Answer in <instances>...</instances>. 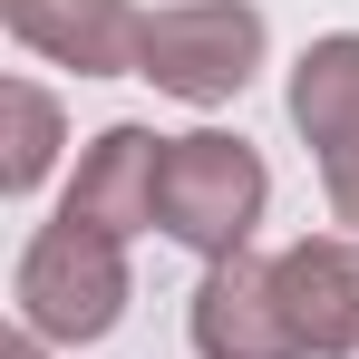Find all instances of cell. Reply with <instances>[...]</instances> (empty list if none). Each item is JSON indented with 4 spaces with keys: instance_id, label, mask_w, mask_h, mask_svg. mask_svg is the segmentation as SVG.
<instances>
[{
    "instance_id": "1",
    "label": "cell",
    "mask_w": 359,
    "mask_h": 359,
    "mask_svg": "<svg viewBox=\"0 0 359 359\" xmlns=\"http://www.w3.org/2000/svg\"><path fill=\"white\" fill-rule=\"evenodd\" d=\"M126 243L117 233H88V224H39L20 243V272H10V320L39 330L49 350H88L126 320Z\"/></svg>"
},
{
    "instance_id": "2",
    "label": "cell",
    "mask_w": 359,
    "mask_h": 359,
    "mask_svg": "<svg viewBox=\"0 0 359 359\" xmlns=\"http://www.w3.org/2000/svg\"><path fill=\"white\" fill-rule=\"evenodd\" d=\"M262 204H272V175L243 136H224V126L165 136V175H156V233L165 243L204 252V262H233V252H252Z\"/></svg>"
},
{
    "instance_id": "3",
    "label": "cell",
    "mask_w": 359,
    "mask_h": 359,
    "mask_svg": "<svg viewBox=\"0 0 359 359\" xmlns=\"http://www.w3.org/2000/svg\"><path fill=\"white\" fill-rule=\"evenodd\" d=\"M262 49H272V29H262L252 0H165V10H146L136 78H156L184 107H224V97L252 88Z\"/></svg>"
},
{
    "instance_id": "4",
    "label": "cell",
    "mask_w": 359,
    "mask_h": 359,
    "mask_svg": "<svg viewBox=\"0 0 359 359\" xmlns=\"http://www.w3.org/2000/svg\"><path fill=\"white\" fill-rule=\"evenodd\" d=\"M194 330V359H301L292 311H282V282L262 252H233V262H204V292L184 311Z\"/></svg>"
},
{
    "instance_id": "5",
    "label": "cell",
    "mask_w": 359,
    "mask_h": 359,
    "mask_svg": "<svg viewBox=\"0 0 359 359\" xmlns=\"http://www.w3.org/2000/svg\"><path fill=\"white\" fill-rule=\"evenodd\" d=\"M272 282H282L301 359H359V243L350 233L282 243V252H272Z\"/></svg>"
},
{
    "instance_id": "6",
    "label": "cell",
    "mask_w": 359,
    "mask_h": 359,
    "mask_svg": "<svg viewBox=\"0 0 359 359\" xmlns=\"http://www.w3.org/2000/svg\"><path fill=\"white\" fill-rule=\"evenodd\" d=\"M10 39L39 49L49 68L78 78H136V39H146V10L136 0H0Z\"/></svg>"
},
{
    "instance_id": "7",
    "label": "cell",
    "mask_w": 359,
    "mask_h": 359,
    "mask_svg": "<svg viewBox=\"0 0 359 359\" xmlns=\"http://www.w3.org/2000/svg\"><path fill=\"white\" fill-rule=\"evenodd\" d=\"M156 175H165V136L156 126H107L78 175L59 194V224H88V233H156Z\"/></svg>"
},
{
    "instance_id": "8",
    "label": "cell",
    "mask_w": 359,
    "mask_h": 359,
    "mask_svg": "<svg viewBox=\"0 0 359 359\" xmlns=\"http://www.w3.org/2000/svg\"><path fill=\"white\" fill-rule=\"evenodd\" d=\"M292 126L311 136V156H330V146L359 136V29H330V39L301 49V68H292Z\"/></svg>"
},
{
    "instance_id": "9",
    "label": "cell",
    "mask_w": 359,
    "mask_h": 359,
    "mask_svg": "<svg viewBox=\"0 0 359 359\" xmlns=\"http://www.w3.org/2000/svg\"><path fill=\"white\" fill-rule=\"evenodd\" d=\"M10 156H0V184L10 194H39L49 165H59V97L49 88H29V78H10Z\"/></svg>"
},
{
    "instance_id": "10",
    "label": "cell",
    "mask_w": 359,
    "mask_h": 359,
    "mask_svg": "<svg viewBox=\"0 0 359 359\" xmlns=\"http://www.w3.org/2000/svg\"><path fill=\"white\" fill-rule=\"evenodd\" d=\"M320 194H330V214H340V224L359 233V136H350V146H330V156H320Z\"/></svg>"
},
{
    "instance_id": "11",
    "label": "cell",
    "mask_w": 359,
    "mask_h": 359,
    "mask_svg": "<svg viewBox=\"0 0 359 359\" xmlns=\"http://www.w3.org/2000/svg\"><path fill=\"white\" fill-rule=\"evenodd\" d=\"M10 359H49V340H39V330H20V320H10Z\"/></svg>"
}]
</instances>
